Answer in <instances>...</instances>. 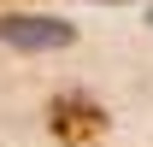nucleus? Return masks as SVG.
Here are the masks:
<instances>
[{
    "label": "nucleus",
    "mask_w": 153,
    "mask_h": 147,
    "mask_svg": "<svg viewBox=\"0 0 153 147\" xmlns=\"http://www.w3.org/2000/svg\"><path fill=\"white\" fill-rule=\"evenodd\" d=\"M53 135L65 147H94L106 135V112L82 94H65V100H53Z\"/></svg>",
    "instance_id": "nucleus-2"
},
{
    "label": "nucleus",
    "mask_w": 153,
    "mask_h": 147,
    "mask_svg": "<svg viewBox=\"0 0 153 147\" xmlns=\"http://www.w3.org/2000/svg\"><path fill=\"white\" fill-rule=\"evenodd\" d=\"M0 41L6 47H30V53H53V47H71L76 30L59 18H36V12H6L0 18Z\"/></svg>",
    "instance_id": "nucleus-1"
}]
</instances>
